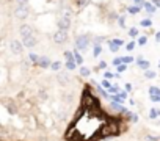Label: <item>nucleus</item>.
<instances>
[{"label": "nucleus", "mask_w": 160, "mask_h": 141, "mask_svg": "<svg viewBox=\"0 0 160 141\" xmlns=\"http://www.w3.org/2000/svg\"><path fill=\"white\" fill-rule=\"evenodd\" d=\"M146 8H148V11H149V13H154V11H155V8H154V7H151V5H146Z\"/></svg>", "instance_id": "b1692460"}, {"label": "nucleus", "mask_w": 160, "mask_h": 141, "mask_svg": "<svg viewBox=\"0 0 160 141\" xmlns=\"http://www.w3.org/2000/svg\"><path fill=\"white\" fill-rule=\"evenodd\" d=\"M74 56H75V63H78V64H80V63H83V58L78 55V52H74Z\"/></svg>", "instance_id": "ddd939ff"}, {"label": "nucleus", "mask_w": 160, "mask_h": 141, "mask_svg": "<svg viewBox=\"0 0 160 141\" xmlns=\"http://www.w3.org/2000/svg\"><path fill=\"white\" fill-rule=\"evenodd\" d=\"M64 56L68 58V61H75V56H74L71 52H66V53H64Z\"/></svg>", "instance_id": "4468645a"}, {"label": "nucleus", "mask_w": 160, "mask_h": 141, "mask_svg": "<svg viewBox=\"0 0 160 141\" xmlns=\"http://www.w3.org/2000/svg\"><path fill=\"white\" fill-rule=\"evenodd\" d=\"M63 16H66V17H71V11H69V8H64V11H63Z\"/></svg>", "instance_id": "a211bd4d"}, {"label": "nucleus", "mask_w": 160, "mask_h": 141, "mask_svg": "<svg viewBox=\"0 0 160 141\" xmlns=\"http://www.w3.org/2000/svg\"><path fill=\"white\" fill-rule=\"evenodd\" d=\"M155 139H157L155 136H148V141H155Z\"/></svg>", "instance_id": "473e14b6"}, {"label": "nucleus", "mask_w": 160, "mask_h": 141, "mask_svg": "<svg viewBox=\"0 0 160 141\" xmlns=\"http://www.w3.org/2000/svg\"><path fill=\"white\" fill-rule=\"evenodd\" d=\"M130 36H137V30H135V28L130 30Z\"/></svg>", "instance_id": "7c9ffc66"}, {"label": "nucleus", "mask_w": 160, "mask_h": 141, "mask_svg": "<svg viewBox=\"0 0 160 141\" xmlns=\"http://www.w3.org/2000/svg\"><path fill=\"white\" fill-rule=\"evenodd\" d=\"M113 100H115V102H121L122 97H121V96H113Z\"/></svg>", "instance_id": "393cba45"}, {"label": "nucleus", "mask_w": 160, "mask_h": 141, "mask_svg": "<svg viewBox=\"0 0 160 141\" xmlns=\"http://www.w3.org/2000/svg\"><path fill=\"white\" fill-rule=\"evenodd\" d=\"M22 39H24V41H22V42H24V46H25V47H28V49L35 47V46H36V42H38V41H36V38H35L33 35H32V36H27V38H22Z\"/></svg>", "instance_id": "0eeeda50"}, {"label": "nucleus", "mask_w": 160, "mask_h": 141, "mask_svg": "<svg viewBox=\"0 0 160 141\" xmlns=\"http://www.w3.org/2000/svg\"><path fill=\"white\" fill-rule=\"evenodd\" d=\"M138 64H140L141 67H148V63H146V61H138Z\"/></svg>", "instance_id": "bb28decb"}, {"label": "nucleus", "mask_w": 160, "mask_h": 141, "mask_svg": "<svg viewBox=\"0 0 160 141\" xmlns=\"http://www.w3.org/2000/svg\"><path fill=\"white\" fill-rule=\"evenodd\" d=\"M132 61H133V58H132V56H122V63H126V64H127V63H132Z\"/></svg>", "instance_id": "dca6fc26"}, {"label": "nucleus", "mask_w": 160, "mask_h": 141, "mask_svg": "<svg viewBox=\"0 0 160 141\" xmlns=\"http://www.w3.org/2000/svg\"><path fill=\"white\" fill-rule=\"evenodd\" d=\"M141 25H143V27H149V25H151V21H149V19H144V21L141 22Z\"/></svg>", "instance_id": "6ab92c4d"}, {"label": "nucleus", "mask_w": 160, "mask_h": 141, "mask_svg": "<svg viewBox=\"0 0 160 141\" xmlns=\"http://www.w3.org/2000/svg\"><path fill=\"white\" fill-rule=\"evenodd\" d=\"M102 86H104V88H110V83H108L107 80H104V82H102Z\"/></svg>", "instance_id": "c85d7f7f"}, {"label": "nucleus", "mask_w": 160, "mask_h": 141, "mask_svg": "<svg viewBox=\"0 0 160 141\" xmlns=\"http://www.w3.org/2000/svg\"><path fill=\"white\" fill-rule=\"evenodd\" d=\"M24 42H19V41H11L10 42V50L14 53V55H21L22 50H24Z\"/></svg>", "instance_id": "7ed1b4c3"}, {"label": "nucleus", "mask_w": 160, "mask_h": 141, "mask_svg": "<svg viewBox=\"0 0 160 141\" xmlns=\"http://www.w3.org/2000/svg\"><path fill=\"white\" fill-rule=\"evenodd\" d=\"M50 67H52L53 70H58V69L61 67V63H60V61H55V63H52V64H50Z\"/></svg>", "instance_id": "f8f14e48"}, {"label": "nucleus", "mask_w": 160, "mask_h": 141, "mask_svg": "<svg viewBox=\"0 0 160 141\" xmlns=\"http://www.w3.org/2000/svg\"><path fill=\"white\" fill-rule=\"evenodd\" d=\"M90 72H91V70L88 67H82V69H80V74H82L83 77H90Z\"/></svg>", "instance_id": "9b49d317"}, {"label": "nucleus", "mask_w": 160, "mask_h": 141, "mask_svg": "<svg viewBox=\"0 0 160 141\" xmlns=\"http://www.w3.org/2000/svg\"><path fill=\"white\" fill-rule=\"evenodd\" d=\"M118 70H119V72H122V70H126V63H124V64H119V66H118Z\"/></svg>", "instance_id": "5701e85b"}, {"label": "nucleus", "mask_w": 160, "mask_h": 141, "mask_svg": "<svg viewBox=\"0 0 160 141\" xmlns=\"http://www.w3.org/2000/svg\"><path fill=\"white\" fill-rule=\"evenodd\" d=\"M149 94H151V96H157V97L160 99V90H158V88H151V90H149Z\"/></svg>", "instance_id": "9d476101"}, {"label": "nucleus", "mask_w": 160, "mask_h": 141, "mask_svg": "<svg viewBox=\"0 0 160 141\" xmlns=\"http://www.w3.org/2000/svg\"><path fill=\"white\" fill-rule=\"evenodd\" d=\"M68 67H69V69H74V67H75L74 61H69V63H68Z\"/></svg>", "instance_id": "cd10ccee"}, {"label": "nucleus", "mask_w": 160, "mask_h": 141, "mask_svg": "<svg viewBox=\"0 0 160 141\" xmlns=\"http://www.w3.org/2000/svg\"><path fill=\"white\" fill-rule=\"evenodd\" d=\"M30 58H32V61H36V63L39 61V58H38V56H36L35 53H30Z\"/></svg>", "instance_id": "412c9836"}, {"label": "nucleus", "mask_w": 160, "mask_h": 141, "mask_svg": "<svg viewBox=\"0 0 160 141\" xmlns=\"http://www.w3.org/2000/svg\"><path fill=\"white\" fill-rule=\"evenodd\" d=\"M88 42H90V39H88V36H85V35H80V36H77V39H75V46H77V49H80V50H87V49H88Z\"/></svg>", "instance_id": "f257e3e1"}, {"label": "nucleus", "mask_w": 160, "mask_h": 141, "mask_svg": "<svg viewBox=\"0 0 160 141\" xmlns=\"http://www.w3.org/2000/svg\"><path fill=\"white\" fill-rule=\"evenodd\" d=\"M16 2H18V5H27L28 0H16Z\"/></svg>", "instance_id": "4be33fe9"}, {"label": "nucleus", "mask_w": 160, "mask_h": 141, "mask_svg": "<svg viewBox=\"0 0 160 141\" xmlns=\"http://www.w3.org/2000/svg\"><path fill=\"white\" fill-rule=\"evenodd\" d=\"M57 80H58V83H60V85H68V83H69V80H71V77H69L66 72H58Z\"/></svg>", "instance_id": "6e6552de"}, {"label": "nucleus", "mask_w": 160, "mask_h": 141, "mask_svg": "<svg viewBox=\"0 0 160 141\" xmlns=\"http://www.w3.org/2000/svg\"><path fill=\"white\" fill-rule=\"evenodd\" d=\"M14 16L18 19H27L28 17V8H27V5H19L14 10Z\"/></svg>", "instance_id": "f03ea898"}, {"label": "nucleus", "mask_w": 160, "mask_h": 141, "mask_svg": "<svg viewBox=\"0 0 160 141\" xmlns=\"http://www.w3.org/2000/svg\"><path fill=\"white\" fill-rule=\"evenodd\" d=\"M157 114H158V111H157L155 108H152V110H151V113H149V116H151V118H155Z\"/></svg>", "instance_id": "f3484780"}, {"label": "nucleus", "mask_w": 160, "mask_h": 141, "mask_svg": "<svg viewBox=\"0 0 160 141\" xmlns=\"http://www.w3.org/2000/svg\"><path fill=\"white\" fill-rule=\"evenodd\" d=\"M58 28H61V30H68L69 27H71V17H66V16H61L60 19H58Z\"/></svg>", "instance_id": "39448f33"}, {"label": "nucleus", "mask_w": 160, "mask_h": 141, "mask_svg": "<svg viewBox=\"0 0 160 141\" xmlns=\"http://www.w3.org/2000/svg\"><path fill=\"white\" fill-rule=\"evenodd\" d=\"M121 63H122V58H116V60H113V64H115V66H119Z\"/></svg>", "instance_id": "aec40b11"}, {"label": "nucleus", "mask_w": 160, "mask_h": 141, "mask_svg": "<svg viewBox=\"0 0 160 141\" xmlns=\"http://www.w3.org/2000/svg\"><path fill=\"white\" fill-rule=\"evenodd\" d=\"M144 75H146L148 79H154V77H155V72H152V70H146Z\"/></svg>", "instance_id": "2eb2a0df"}, {"label": "nucleus", "mask_w": 160, "mask_h": 141, "mask_svg": "<svg viewBox=\"0 0 160 141\" xmlns=\"http://www.w3.org/2000/svg\"><path fill=\"white\" fill-rule=\"evenodd\" d=\"M68 39V33H66V30H58V32H55L53 33V41L57 42V44H63L64 41Z\"/></svg>", "instance_id": "20e7f679"}, {"label": "nucleus", "mask_w": 160, "mask_h": 141, "mask_svg": "<svg viewBox=\"0 0 160 141\" xmlns=\"http://www.w3.org/2000/svg\"><path fill=\"white\" fill-rule=\"evenodd\" d=\"M133 47H135V44H133V42H129V44H127V50H132Z\"/></svg>", "instance_id": "a878e982"}, {"label": "nucleus", "mask_w": 160, "mask_h": 141, "mask_svg": "<svg viewBox=\"0 0 160 141\" xmlns=\"http://www.w3.org/2000/svg\"><path fill=\"white\" fill-rule=\"evenodd\" d=\"M155 39H157V41H158V42H160V32H158V33H157V36H155Z\"/></svg>", "instance_id": "f704fd0d"}, {"label": "nucleus", "mask_w": 160, "mask_h": 141, "mask_svg": "<svg viewBox=\"0 0 160 141\" xmlns=\"http://www.w3.org/2000/svg\"><path fill=\"white\" fill-rule=\"evenodd\" d=\"M38 64H39V66H42V67H47V66H50V61H49V58L42 56V58H39Z\"/></svg>", "instance_id": "1a4fd4ad"}, {"label": "nucleus", "mask_w": 160, "mask_h": 141, "mask_svg": "<svg viewBox=\"0 0 160 141\" xmlns=\"http://www.w3.org/2000/svg\"><path fill=\"white\" fill-rule=\"evenodd\" d=\"M126 90H127V91H130V90H132V86H130V83H126Z\"/></svg>", "instance_id": "2f4dec72"}, {"label": "nucleus", "mask_w": 160, "mask_h": 141, "mask_svg": "<svg viewBox=\"0 0 160 141\" xmlns=\"http://www.w3.org/2000/svg\"><path fill=\"white\" fill-rule=\"evenodd\" d=\"M99 52H101V47L96 46V49H94V55H99Z\"/></svg>", "instance_id": "c756f323"}, {"label": "nucleus", "mask_w": 160, "mask_h": 141, "mask_svg": "<svg viewBox=\"0 0 160 141\" xmlns=\"http://www.w3.org/2000/svg\"><path fill=\"white\" fill-rule=\"evenodd\" d=\"M119 96H121L122 99H126V97H127V94H126V93H119Z\"/></svg>", "instance_id": "72a5a7b5"}, {"label": "nucleus", "mask_w": 160, "mask_h": 141, "mask_svg": "<svg viewBox=\"0 0 160 141\" xmlns=\"http://www.w3.org/2000/svg\"><path fill=\"white\" fill-rule=\"evenodd\" d=\"M19 35H21L22 38H27V36H32V35H33V28H32L30 25H27V24H24V25H21V27H19Z\"/></svg>", "instance_id": "423d86ee"}, {"label": "nucleus", "mask_w": 160, "mask_h": 141, "mask_svg": "<svg viewBox=\"0 0 160 141\" xmlns=\"http://www.w3.org/2000/svg\"><path fill=\"white\" fill-rule=\"evenodd\" d=\"M158 100H160V99H158Z\"/></svg>", "instance_id": "c9c22d12"}]
</instances>
